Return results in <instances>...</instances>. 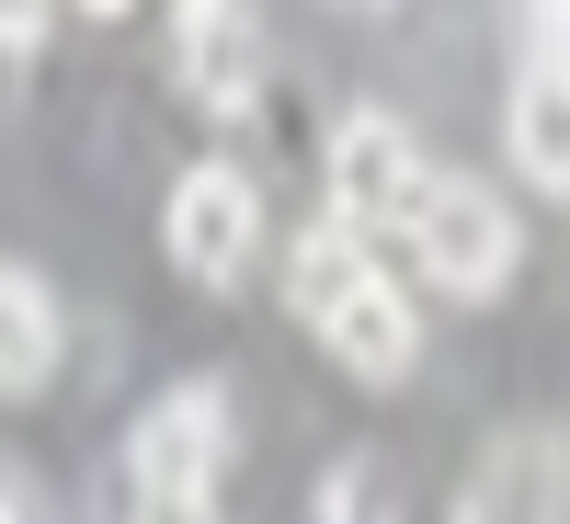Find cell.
I'll return each instance as SVG.
<instances>
[{"label":"cell","mask_w":570,"mask_h":524,"mask_svg":"<svg viewBox=\"0 0 570 524\" xmlns=\"http://www.w3.org/2000/svg\"><path fill=\"white\" fill-rule=\"evenodd\" d=\"M285 297H297V319L331 343V365L365 376V388H400V376L422 365V319H411V297L376 274V251L354 240L343 217H320L308 240H297V263H285Z\"/></svg>","instance_id":"obj_1"},{"label":"cell","mask_w":570,"mask_h":524,"mask_svg":"<svg viewBox=\"0 0 570 524\" xmlns=\"http://www.w3.org/2000/svg\"><path fill=\"white\" fill-rule=\"evenodd\" d=\"M411 263H422L434 297H502L513 263H525V228H513V206L491 195V182L434 171V195L411 206Z\"/></svg>","instance_id":"obj_2"},{"label":"cell","mask_w":570,"mask_h":524,"mask_svg":"<svg viewBox=\"0 0 570 524\" xmlns=\"http://www.w3.org/2000/svg\"><path fill=\"white\" fill-rule=\"evenodd\" d=\"M217 467H228V388L217 376H183L137 411L126 434V479L137 502H217Z\"/></svg>","instance_id":"obj_3"},{"label":"cell","mask_w":570,"mask_h":524,"mask_svg":"<svg viewBox=\"0 0 570 524\" xmlns=\"http://www.w3.org/2000/svg\"><path fill=\"white\" fill-rule=\"evenodd\" d=\"M320 171H331V217L343 228H411V206L434 195V160L411 149L400 115H343L331 149H320Z\"/></svg>","instance_id":"obj_4"},{"label":"cell","mask_w":570,"mask_h":524,"mask_svg":"<svg viewBox=\"0 0 570 524\" xmlns=\"http://www.w3.org/2000/svg\"><path fill=\"white\" fill-rule=\"evenodd\" d=\"M252 228H263V195L228 160H195L171 182V206H160V240H171V263L195 285H240L252 274Z\"/></svg>","instance_id":"obj_5"},{"label":"cell","mask_w":570,"mask_h":524,"mask_svg":"<svg viewBox=\"0 0 570 524\" xmlns=\"http://www.w3.org/2000/svg\"><path fill=\"white\" fill-rule=\"evenodd\" d=\"M171 58H183V91H195L206 115H252V91H263V34H252L240 0H183Z\"/></svg>","instance_id":"obj_6"},{"label":"cell","mask_w":570,"mask_h":524,"mask_svg":"<svg viewBox=\"0 0 570 524\" xmlns=\"http://www.w3.org/2000/svg\"><path fill=\"white\" fill-rule=\"evenodd\" d=\"M559 513H570V445L559 434H502L456 502V524H559Z\"/></svg>","instance_id":"obj_7"},{"label":"cell","mask_w":570,"mask_h":524,"mask_svg":"<svg viewBox=\"0 0 570 524\" xmlns=\"http://www.w3.org/2000/svg\"><path fill=\"white\" fill-rule=\"evenodd\" d=\"M58 354H69V319L46 297V274L0 263V399H35L46 376H58Z\"/></svg>","instance_id":"obj_8"},{"label":"cell","mask_w":570,"mask_h":524,"mask_svg":"<svg viewBox=\"0 0 570 524\" xmlns=\"http://www.w3.org/2000/svg\"><path fill=\"white\" fill-rule=\"evenodd\" d=\"M502 149L537 195H570V69H525L502 103Z\"/></svg>","instance_id":"obj_9"},{"label":"cell","mask_w":570,"mask_h":524,"mask_svg":"<svg viewBox=\"0 0 570 524\" xmlns=\"http://www.w3.org/2000/svg\"><path fill=\"white\" fill-rule=\"evenodd\" d=\"M525 58L537 69H570V0H525Z\"/></svg>","instance_id":"obj_10"},{"label":"cell","mask_w":570,"mask_h":524,"mask_svg":"<svg viewBox=\"0 0 570 524\" xmlns=\"http://www.w3.org/2000/svg\"><path fill=\"white\" fill-rule=\"evenodd\" d=\"M46 23H58V0H0V58H35Z\"/></svg>","instance_id":"obj_11"},{"label":"cell","mask_w":570,"mask_h":524,"mask_svg":"<svg viewBox=\"0 0 570 524\" xmlns=\"http://www.w3.org/2000/svg\"><path fill=\"white\" fill-rule=\"evenodd\" d=\"M137 524H217V502H137Z\"/></svg>","instance_id":"obj_12"},{"label":"cell","mask_w":570,"mask_h":524,"mask_svg":"<svg viewBox=\"0 0 570 524\" xmlns=\"http://www.w3.org/2000/svg\"><path fill=\"white\" fill-rule=\"evenodd\" d=\"M80 12H126V0H80Z\"/></svg>","instance_id":"obj_13"},{"label":"cell","mask_w":570,"mask_h":524,"mask_svg":"<svg viewBox=\"0 0 570 524\" xmlns=\"http://www.w3.org/2000/svg\"><path fill=\"white\" fill-rule=\"evenodd\" d=\"M354 12H389V0H354Z\"/></svg>","instance_id":"obj_14"}]
</instances>
